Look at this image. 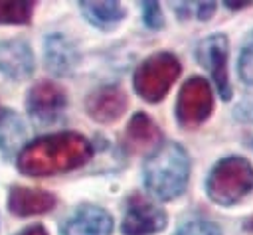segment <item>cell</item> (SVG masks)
<instances>
[{
  "mask_svg": "<svg viewBox=\"0 0 253 235\" xmlns=\"http://www.w3.org/2000/svg\"><path fill=\"white\" fill-rule=\"evenodd\" d=\"M93 156L91 142L75 132H57L30 142L18 156V168L28 176H53L75 170Z\"/></svg>",
  "mask_w": 253,
  "mask_h": 235,
  "instance_id": "6da1fadb",
  "label": "cell"
},
{
  "mask_svg": "<svg viewBox=\"0 0 253 235\" xmlns=\"http://www.w3.org/2000/svg\"><path fill=\"white\" fill-rule=\"evenodd\" d=\"M190 158L176 142L162 144L144 164V184L162 201L176 199L188 186Z\"/></svg>",
  "mask_w": 253,
  "mask_h": 235,
  "instance_id": "7a4b0ae2",
  "label": "cell"
},
{
  "mask_svg": "<svg viewBox=\"0 0 253 235\" xmlns=\"http://www.w3.org/2000/svg\"><path fill=\"white\" fill-rule=\"evenodd\" d=\"M251 190L253 166L243 156H227L219 160L206 180V194L217 205H233Z\"/></svg>",
  "mask_w": 253,
  "mask_h": 235,
  "instance_id": "3957f363",
  "label": "cell"
},
{
  "mask_svg": "<svg viewBox=\"0 0 253 235\" xmlns=\"http://www.w3.org/2000/svg\"><path fill=\"white\" fill-rule=\"evenodd\" d=\"M182 65L168 51L146 57L134 71V91L148 103H158L166 97L174 81L180 77Z\"/></svg>",
  "mask_w": 253,
  "mask_h": 235,
  "instance_id": "277c9868",
  "label": "cell"
},
{
  "mask_svg": "<svg viewBox=\"0 0 253 235\" xmlns=\"http://www.w3.org/2000/svg\"><path fill=\"white\" fill-rule=\"evenodd\" d=\"M213 111V93L204 77H190L178 95L176 118L184 128H196Z\"/></svg>",
  "mask_w": 253,
  "mask_h": 235,
  "instance_id": "5b68a950",
  "label": "cell"
},
{
  "mask_svg": "<svg viewBox=\"0 0 253 235\" xmlns=\"http://www.w3.org/2000/svg\"><path fill=\"white\" fill-rule=\"evenodd\" d=\"M227 57H229V43L223 34H211V36L204 38L198 45V61L210 71V75L219 91V97L223 101L231 99Z\"/></svg>",
  "mask_w": 253,
  "mask_h": 235,
  "instance_id": "8992f818",
  "label": "cell"
},
{
  "mask_svg": "<svg viewBox=\"0 0 253 235\" xmlns=\"http://www.w3.org/2000/svg\"><path fill=\"white\" fill-rule=\"evenodd\" d=\"M166 227V213L140 194H134L126 201V211L123 217L125 235H154Z\"/></svg>",
  "mask_w": 253,
  "mask_h": 235,
  "instance_id": "52a82bcc",
  "label": "cell"
},
{
  "mask_svg": "<svg viewBox=\"0 0 253 235\" xmlns=\"http://www.w3.org/2000/svg\"><path fill=\"white\" fill-rule=\"evenodd\" d=\"M26 107L36 122H40V124L51 122L59 117V113L65 107V93L55 83L42 81V83L34 85L32 91L28 93Z\"/></svg>",
  "mask_w": 253,
  "mask_h": 235,
  "instance_id": "ba28073f",
  "label": "cell"
},
{
  "mask_svg": "<svg viewBox=\"0 0 253 235\" xmlns=\"http://www.w3.org/2000/svg\"><path fill=\"white\" fill-rule=\"evenodd\" d=\"M113 217L101 207H81L61 227V235H111Z\"/></svg>",
  "mask_w": 253,
  "mask_h": 235,
  "instance_id": "9c48e42d",
  "label": "cell"
},
{
  "mask_svg": "<svg viewBox=\"0 0 253 235\" xmlns=\"http://www.w3.org/2000/svg\"><path fill=\"white\" fill-rule=\"evenodd\" d=\"M126 109V95L119 87H101L87 99V113L99 122H115Z\"/></svg>",
  "mask_w": 253,
  "mask_h": 235,
  "instance_id": "30bf717a",
  "label": "cell"
},
{
  "mask_svg": "<svg viewBox=\"0 0 253 235\" xmlns=\"http://www.w3.org/2000/svg\"><path fill=\"white\" fill-rule=\"evenodd\" d=\"M10 211L16 215H38L45 213L55 205V196L43 190H32L26 186H14L8 197Z\"/></svg>",
  "mask_w": 253,
  "mask_h": 235,
  "instance_id": "8fae6325",
  "label": "cell"
},
{
  "mask_svg": "<svg viewBox=\"0 0 253 235\" xmlns=\"http://www.w3.org/2000/svg\"><path fill=\"white\" fill-rule=\"evenodd\" d=\"M0 71L14 79H26L34 71L30 47L20 39L0 41Z\"/></svg>",
  "mask_w": 253,
  "mask_h": 235,
  "instance_id": "7c38bea8",
  "label": "cell"
},
{
  "mask_svg": "<svg viewBox=\"0 0 253 235\" xmlns=\"http://www.w3.org/2000/svg\"><path fill=\"white\" fill-rule=\"evenodd\" d=\"M45 59H47V65L53 73L65 75L73 69L77 53H75L73 45L63 36L53 34L45 39Z\"/></svg>",
  "mask_w": 253,
  "mask_h": 235,
  "instance_id": "4fadbf2b",
  "label": "cell"
},
{
  "mask_svg": "<svg viewBox=\"0 0 253 235\" xmlns=\"http://www.w3.org/2000/svg\"><path fill=\"white\" fill-rule=\"evenodd\" d=\"M160 138L158 126L152 122V118L144 113H136L125 130V142L130 150H142L150 144H154Z\"/></svg>",
  "mask_w": 253,
  "mask_h": 235,
  "instance_id": "5bb4252c",
  "label": "cell"
},
{
  "mask_svg": "<svg viewBox=\"0 0 253 235\" xmlns=\"http://www.w3.org/2000/svg\"><path fill=\"white\" fill-rule=\"evenodd\" d=\"M83 16L101 30H111L125 18V8L119 2H81Z\"/></svg>",
  "mask_w": 253,
  "mask_h": 235,
  "instance_id": "9a60e30c",
  "label": "cell"
},
{
  "mask_svg": "<svg viewBox=\"0 0 253 235\" xmlns=\"http://www.w3.org/2000/svg\"><path fill=\"white\" fill-rule=\"evenodd\" d=\"M32 16V2L0 0V24H26Z\"/></svg>",
  "mask_w": 253,
  "mask_h": 235,
  "instance_id": "2e32d148",
  "label": "cell"
},
{
  "mask_svg": "<svg viewBox=\"0 0 253 235\" xmlns=\"http://www.w3.org/2000/svg\"><path fill=\"white\" fill-rule=\"evenodd\" d=\"M237 71H239V77L247 85H253V32L247 36L241 47V53L237 59Z\"/></svg>",
  "mask_w": 253,
  "mask_h": 235,
  "instance_id": "e0dca14e",
  "label": "cell"
},
{
  "mask_svg": "<svg viewBox=\"0 0 253 235\" xmlns=\"http://www.w3.org/2000/svg\"><path fill=\"white\" fill-rule=\"evenodd\" d=\"M176 235H221V231H219V227H217L215 223H211V221H200V219H196V221L184 223V225L178 229Z\"/></svg>",
  "mask_w": 253,
  "mask_h": 235,
  "instance_id": "ac0fdd59",
  "label": "cell"
},
{
  "mask_svg": "<svg viewBox=\"0 0 253 235\" xmlns=\"http://www.w3.org/2000/svg\"><path fill=\"white\" fill-rule=\"evenodd\" d=\"M142 14H144V22L150 28H162L164 18L160 12V6L156 2H142Z\"/></svg>",
  "mask_w": 253,
  "mask_h": 235,
  "instance_id": "d6986e66",
  "label": "cell"
},
{
  "mask_svg": "<svg viewBox=\"0 0 253 235\" xmlns=\"http://www.w3.org/2000/svg\"><path fill=\"white\" fill-rule=\"evenodd\" d=\"M233 117L239 118V120H245V122H253V99H247V101L239 103Z\"/></svg>",
  "mask_w": 253,
  "mask_h": 235,
  "instance_id": "ffe728a7",
  "label": "cell"
},
{
  "mask_svg": "<svg viewBox=\"0 0 253 235\" xmlns=\"http://www.w3.org/2000/svg\"><path fill=\"white\" fill-rule=\"evenodd\" d=\"M194 10H196L198 20H210V16H211L213 10H215V4H213V2H198V4L194 6Z\"/></svg>",
  "mask_w": 253,
  "mask_h": 235,
  "instance_id": "44dd1931",
  "label": "cell"
},
{
  "mask_svg": "<svg viewBox=\"0 0 253 235\" xmlns=\"http://www.w3.org/2000/svg\"><path fill=\"white\" fill-rule=\"evenodd\" d=\"M20 235H47V231H45L42 225H32V227L24 229Z\"/></svg>",
  "mask_w": 253,
  "mask_h": 235,
  "instance_id": "7402d4cb",
  "label": "cell"
}]
</instances>
